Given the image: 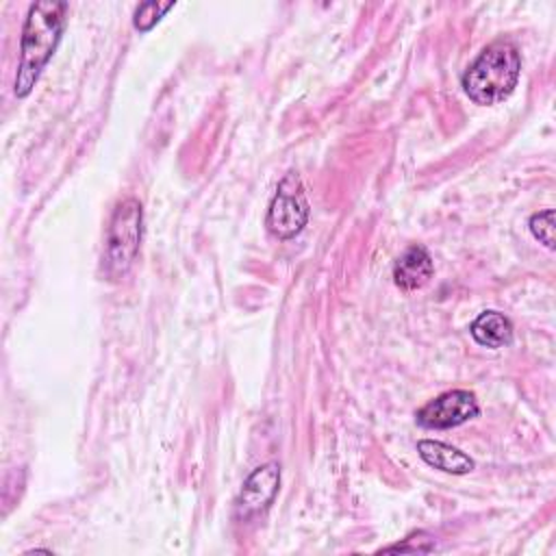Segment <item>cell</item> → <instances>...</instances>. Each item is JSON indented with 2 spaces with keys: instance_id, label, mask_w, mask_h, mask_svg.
<instances>
[{
  "instance_id": "6da1fadb",
  "label": "cell",
  "mask_w": 556,
  "mask_h": 556,
  "mask_svg": "<svg viewBox=\"0 0 556 556\" xmlns=\"http://www.w3.org/2000/svg\"><path fill=\"white\" fill-rule=\"evenodd\" d=\"M65 2L56 0H41L35 2L28 9L24 28H22V41H20V65L15 76V96L26 98L46 63L52 59L63 24H65Z\"/></svg>"
},
{
  "instance_id": "7a4b0ae2",
  "label": "cell",
  "mask_w": 556,
  "mask_h": 556,
  "mask_svg": "<svg viewBox=\"0 0 556 556\" xmlns=\"http://www.w3.org/2000/svg\"><path fill=\"white\" fill-rule=\"evenodd\" d=\"M521 74V56L515 43L493 41L489 43L478 59L465 70L460 85L463 91L476 104L491 106L506 100L517 87Z\"/></svg>"
},
{
  "instance_id": "3957f363",
  "label": "cell",
  "mask_w": 556,
  "mask_h": 556,
  "mask_svg": "<svg viewBox=\"0 0 556 556\" xmlns=\"http://www.w3.org/2000/svg\"><path fill=\"white\" fill-rule=\"evenodd\" d=\"M143 232V208L137 198H124L117 202L104 245V271L109 278H124L139 252Z\"/></svg>"
},
{
  "instance_id": "277c9868",
  "label": "cell",
  "mask_w": 556,
  "mask_h": 556,
  "mask_svg": "<svg viewBox=\"0 0 556 556\" xmlns=\"http://www.w3.org/2000/svg\"><path fill=\"white\" fill-rule=\"evenodd\" d=\"M308 222V202L302 180L295 172L285 174L269 202L265 226L278 239H291L302 232Z\"/></svg>"
},
{
  "instance_id": "5b68a950",
  "label": "cell",
  "mask_w": 556,
  "mask_h": 556,
  "mask_svg": "<svg viewBox=\"0 0 556 556\" xmlns=\"http://www.w3.org/2000/svg\"><path fill=\"white\" fill-rule=\"evenodd\" d=\"M480 408L476 402V395L465 389H452L428 404H424L417 413L415 419L419 426L430 428V430H447L456 428L460 424H467L469 419L478 417Z\"/></svg>"
},
{
  "instance_id": "8992f818",
  "label": "cell",
  "mask_w": 556,
  "mask_h": 556,
  "mask_svg": "<svg viewBox=\"0 0 556 556\" xmlns=\"http://www.w3.org/2000/svg\"><path fill=\"white\" fill-rule=\"evenodd\" d=\"M280 486V465L278 463H265L256 467L243 482L237 502H235V515L241 521H248L269 508Z\"/></svg>"
},
{
  "instance_id": "52a82bcc",
  "label": "cell",
  "mask_w": 556,
  "mask_h": 556,
  "mask_svg": "<svg viewBox=\"0 0 556 556\" xmlns=\"http://www.w3.org/2000/svg\"><path fill=\"white\" fill-rule=\"evenodd\" d=\"M434 265L424 245H408L393 265V282L402 291H417L432 278Z\"/></svg>"
},
{
  "instance_id": "ba28073f",
  "label": "cell",
  "mask_w": 556,
  "mask_h": 556,
  "mask_svg": "<svg viewBox=\"0 0 556 556\" xmlns=\"http://www.w3.org/2000/svg\"><path fill=\"white\" fill-rule=\"evenodd\" d=\"M417 452L430 467H434L439 471H445V473L463 476V473H469L473 469V460L465 452H460V450H456V447H452L443 441L421 439L417 443Z\"/></svg>"
},
{
  "instance_id": "9c48e42d",
  "label": "cell",
  "mask_w": 556,
  "mask_h": 556,
  "mask_svg": "<svg viewBox=\"0 0 556 556\" xmlns=\"http://www.w3.org/2000/svg\"><path fill=\"white\" fill-rule=\"evenodd\" d=\"M469 332L476 339V343H480L484 348H491V350L504 348V345H508L513 341V324L500 311H484V313H480L471 321Z\"/></svg>"
},
{
  "instance_id": "30bf717a",
  "label": "cell",
  "mask_w": 556,
  "mask_h": 556,
  "mask_svg": "<svg viewBox=\"0 0 556 556\" xmlns=\"http://www.w3.org/2000/svg\"><path fill=\"white\" fill-rule=\"evenodd\" d=\"M174 7V2H159V0H150L137 7L132 24L139 33H148L169 9Z\"/></svg>"
},
{
  "instance_id": "8fae6325",
  "label": "cell",
  "mask_w": 556,
  "mask_h": 556,
  "mask_svg": "<svg viewBox=\"0 0 556 556\" xmlns=\"http://www.w3.org/2000/svg\"><path fill=\"white\" fill-rule=\"evenodd\" d=\"M530 226V232L532 237L543 243L547 250H554V211L547 208V211H541V213H534L528 222Z\"/></svg>"
},
{
  "instance_id": "7c38bea8",
  "label": "cell",
  "mask_w": 556,
  "mask_h": 556,
  "mask_svg": "<svg viewBox=\"0 0 556 556\" xmlns=\"http://www.w3.org/2000/svg\"><path fill=\"white\" fill-rule=\"evenodd\" d=\"M432 549H434V543L426 532H413L410 536L404 539V543L389 545L380 552H432Z\"/></svg>"
}]
</instances>
